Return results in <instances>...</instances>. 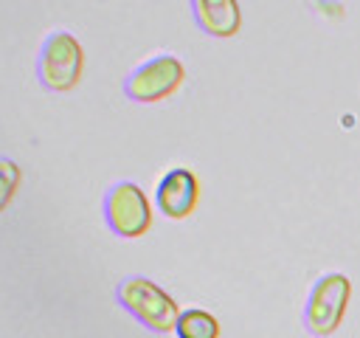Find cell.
Returning <instances> with one entry per match:
<instances>
[{
  "mask_svg": "<svg viewBox=\"0 0 360 338\" xmlns=\"http://www.w3.org/2000/svg\"><path fill=\"white\" fill-rule=\"evenodd\" d=\"M115 299L149 332H160V335L163 332H174L180 310H177L174 299L160 284H155L152 279H146V276L121 279L118 287H115Z\"/></svg>",
  "mask_w": 360,
  "mask_h": 338,
  "instance_id": "obj_1",
  "label": "cell"
},
{
  "mask_svg": "<svg viewBox=\"0 0 360 338\" xmlns=\"http://www.w3.org/2000/svg\"><path fill=\"white\" fill-rule=\"evenodd\" d=\"M84 70V51L68 28H53L37 54V79L45 90L65 93L73 90Z\"/></svg>",
  "mask_w": 360,
  "mask_h": 338,
  "instance_id": "obj_2",
  "label": "cell"
},
{
  "mask_svg": "<svg viewBox=\"0 0 360 338\" xmlns=\"http://www.w3.org/2000/svg\"><path fill=\"white\" fill-rule=\"evenodd\" d=\"M104 223L121 239H138L152 225V206L143 189L132 180H118L104 194Z\"/></svg>",
  "mask_w": 360,
  "mask_h": 338,
  "instance_id": "obj_3",
  "label": "cell"
},
{
  "mask_svg": "<svg viewBox=\"0 0 360 338\" xmlns=\"http://www.w3.org/2000/svg\"><path fill=\"white\" fill-rule=\"evenodd\" d=\"M349 299H352V282L349 276L343 273H323L312 290H309V299L304 304V327L312 332V335H332L343 315H346V307H349Z\"/></svg>",
  "mask_w": 360,
  "mask_h": 338,
  "instance_id": "obj_4",
  "label": "cell"
},
{
  "mask_svg": "<svg viewBox=\"0 0 360 338\" xmlns=\"http://www.w3.org/2000/svg\"><path fill=\"white\" fill-rule=\"evenodd\" d=\"M186 79V68L174 54H158L127 73L124 96L138 104H155L172 96Z\"/></svg>",
  "mask_w": 360,
  "mask_h": 338,
  "instance_id": "obj_5",
  "label": "cell"
},
{
  "mask_svg": "<svg viewBox=\"0 0 360 338\" xmlns=\"http://www.w3.org/2000/svg\"><path fill=\"white\" fill-rule=\"evenodd\" d=\"M155 203L163 217L186 220L200 203V180L188 166L169 169L155 186Z\"/></svg>",
  "mask_w": 360,
  "mask_h": 338,
  "instance_id": "obj_6",
  "label": "cell"
},
{
  "mask_svg": "<svg viewBox=\"0 0 360 338\" xmlns=\"http://www.w3.org/2000/svg\"><path fill=\"white\" fill-rule=\"evenodd\" d=\"M200 31L217 39H228L242 28L239 0H188Z\"/></svg>",
  "mask_w": 360,
  "mask_h": 338,
  "instance_id": "obj_7",
  "label": "cell"
},
{
  "mask_svg": "<svg viewBox=\"0 0 360 338\" xmlns=\"http://www.w3.org/2000/svg\"><path fill=\"white\" fill-rule=\"evenodd\" d=\"M177 338H219V321L202 307H186L174 324Z\"/></svg>",
  "mask_w": 360,
  "mask_h": 338,
  "instance_id": "obj_8",
  "label": "cell"
},
{
  "mask_svg": "<svg viewBox=\"0 0 360 338\" xmlns=\"http://www.w3.org/2000/svg\"><path fill=\"white\" fill-rule=\"evenodd\" d=\"M20 180H22V172H20L17 161H11L8 155H0V214L14 200V194L20 189Z\"/></svg>",
  "mask_w": 360,
  "mask_h": 338,
  "instance_id": "obj_9",
  "label": "cell"
}]
</instances>
